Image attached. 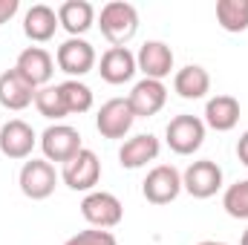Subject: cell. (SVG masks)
<instances>
[{
  "instance_id": "8",
  "label": "cell",
  "mask_w": 248,
  "mask_h": 245,
  "mask_svg": "<svg viewBox=\"0 0 248 245\" xmlns=\"http://www.w3.org/2000/svg\"><path fill=\"white\" fill-rule=\"evenodd\" d=\"M182 190H187L193 199L217 196V190H222V168L211 159L190 162L182 173Z\"/></svg>"
},
{
  "instance_id": "16",
  "label": "cell",
  "mask_w": 248,
  "mask_h": 245,
  "mask_svg": "<svg viewBox=\"0 0 248 245\" xmlns=\"http://www.w3.org/2000/svg\"><path fill=\"white\" fill-rule=\"evenodd\" d=\"M136 72H139L136 55H133L127 46H110V49L101 55V61H98V75H101L107 84H113V87L133 81Z\"/></svg>"
},
{
  "instance_id": "15",
  "label": "cell",
  "mask_w": 248,
  "mask_h": 245,
  "mask_svg": "<svg viewBox=\"0 0 248 245\" xmlns=\"http://www.w3.org/2000/svg\"><path fill=\"white\" fill-rule=\"evenodd\" d=\"M35 92H38V90H35L15 66L0 75V104H3L6 110H12V113L26 110L29 104H35Z\"/></svg>"
},
{
  "instance_id": "2",
  "label": "cell",
  "mask_w": 248,
  "mask_h": 245,
  "mask_svg": "<svg viewBox=\"0 0 248 245\" xmlns=\"http://www.w3.org/2000/svg\"><path fill=\"white\" fill-rule=\"evenodd\" d=\"M81 216L90 222V228L110 231V228L122 225L124 205H122V199L116 193H110V190H90L81 199Z\"/></svg>"
},
{
  "instance_id": "17",
  "label": "cell",
  "mask_w": 248,
  "mask_h": 245,
  "mask_svg": "<svg viewBox=\"0 0 248 245\" xmlns=\"http://www.w3.org/2000/svg\"><path fill=\"white\" fill-rule=\"evenodd\" d=\"M162 153V144L153 133H139L133 138H127L119 150V165L127 168V170H139L144 168L147 162H156Z\"/></svg>"
},
{
  "instance_id": "26",
  "label": "cell",
  "mask_w": 248,
  "mask_h": 245,
  "mask_svg": "<svg viewBox=\"0 0 248 245\" xmlns=\"http://www.w3.org/2000/svg\"><path fill=\"white\" fill-rule=\"evenodd\" d=\"M63 245H119V240L113 237V231H101V228H87L72 234Z\"/></svg>"
},
{
  "instance_id": "6",
  "label": "cell",
  "mask_w": 248,
  "mask_h": 245,
  "mask_svg": "<svg viewBox=\"0 0 248 245\" xmlns=\"http://www.w3.org/2000/svg\"><path fill=\"white\" fill-rule=\"evenodd\" d=\"M55 63H58L61 72H66L69 78L78 81L81 75H87V72L95 69L98 55H95V46L90 41H84V38H66L61 46L55 49Z\"/></svg>"
},
{
  "instance_id": "30",
  "label": "cell",
  "mask_w": 248,
  "mask_h": 245,
  "mask_svg": "<svg viewBox=\"0 0 248 245\" xmlns=\"http://www.w3.org/2000/svg\"><path fill=\"white\" fill-rule=\"evenodd\" d=\"M240 245H248V231H243V240H240Z\"/></svg>"
},
{
  "instance_id": "11",
  "label": "cell",
  "mask_w": 248,
  "mask_h": 245,
  "mask_svg": "<svg viewBox=\"0 0 248 245\" xmlns=\"http://www.w3.org/2000/svg\"><path fill=\"white\" fill-rule=\"evenodd\" d=\"M127 101H130L136 119H150V116H156V113L165 110V104H168V87H165V81L141 78V81L133 84Z\"/></svg>"
},
{
  "instance_id": "3",
  "label": "cell",
  "mask_w": 248,
  "mask_h": 245,
  "mask_svg": "<svg viewBox=\"0 0 248 245\" xmlns=\"http://www.w3.org/2000/svg\"><path fill=\"white\" fill-rule=\"evenodd\" d=\"M205 122L199 116H190V113H182V116H173L168 127H165V141L168 147L176 153V156H193L202 141H205Z\"/></svg>"
},
{
  "instance_id": "10",
  "label": "cell",
  "mask_w": 248,
  "mask_h": 245,
  "mask_svg": "<svg viewBox=\"0 0 248 245\" xmlns=\"http://www.w3.org/2000/svg\"><path fill=\"white\" fill-rule=\"evenodd\" d=\"M136 122V113L130 107L127 98H110L101 104L98 116H95V130L104 138H124L130 133V127Z\"/></svg>"
},
{
  "instance_id": "23",
  "label": "cell",
  "mask_w": 248,
  "mask_h": 245,
  "mask_svg": "<svg viewBox=\"0 0 248 245\" xmlns=\"http://www.w3.org/2000/svg\"><path fill=\"white\" fill-rule=\"evenodd\" d=\"M61 87V95H63V104H66V113L69 116H81V113H90L93 110V90L84 84V81H63L58 84Z\"/></svg>"
},
{
  "instance_id": "27",
  "label": "cell",
  "mask_w": 248,
  "mask_h": 245,
  "mask_svg": "<svg viewBox=\"0 0 248 245\" xmlns=\"http://www.w3.org/2000/svg\"><path fill=\"white\" fill-rule=\"evenodd\" d=\"M17 12H20V0H0V26L9 23Z\"/></svg>"
},
{
  "instance_id": "21",
  "label": "cell",
  "mask_w": 248,
  "mask_h": 245,
  "mask_svg": "<svg viewBox=\"0 0 248 245\" xmlns=\"http://www.w3.org/2000/svg\"><path fill=\"white\" fill-rule=\"evenodd\" d=\"M205 127L217 133H228L240 124V101L234 95H214L205 104Z\"/></svg>"
},
{
  "instance_id": "20",
  "label": "cell",
  "mask_w": 248,
  "mask_h": 245,
  "mask_svg": "<svg viewBox=\"0 0 248 245\" xmlns=\"http://www.w3.org/2000/svg\"><path fill=\"white\" fill-rule=\"evenodd\" d=\"M173 90H176V95L185 98V101H199V98H205V95L211 92V75H208L205 66L187 63L182 69H176V75H173Z\"/></svg>"
},
{
  "instance_id": "25",
  "label": "cell",
  "mask_w": 248,
  "mask_h": 245,
  "mask_svg": "<svg viewBox=\"0 0 248 245\" xmlns=\"http://www.w3.org/2000/svg\"><path fill=\"white\" fill-rule=\"evenodd\" d=\"M222 208L228 216L234 219H248V179L243 182H234L225 187L222 193Z\"/></svg>"
},
{
  "instance_id": "14",
  "label": "cell",
  "mask_w": 248,
  "mask_h": 245,
  "mask_svg": "<svg viewBox=\"0 0 248 245\" xmlns=\"http://www.w3.org/2000/svg\"><path fill=\"white\" fill-rule=\"evenodd\" d=\"M136 66L139 72H144V78L165 81L173 72V49L165 41H144L136 52Z\"/></svg>"
},
{
  "instance_id": "18",
  "label": "cell",
  "mask_w": 248,
  "mask_h": 245,
  "mask_svg": "<svg viewBox=\"0 0 248 245\" xmlns=\"http://www.w3.org/2000/svg\"><path fill=\"white\" fill-rule=\"evenodd\" d=\"M58 12L52 9V6H46V3H35V6H29L26 9V15H23V35L32 41V44H46V41H52L55 38V32H58Z\"/></svg>"
},
{
  "instance_id": "13",
  "label": "cell",
  "mask_w": 248,
  "mask_h": 245,
  "mask_svg": "<svg viewBox=\"0 0 248 245\" xmlns=\"http://www.w3.org/2000/svg\"><path fill=\"white\" fill-rule=\"evenodd\" d=\"M15 69H17L35 90H41V87H49V81H52L55 58H52L44 46H26V49L17 55Z\"/></svg>"
},
{
  "instance_id": "19",
  "label": "cell",
  "mask_w": 248,
  "mask_h": 245,
  "mask_svg": "<svg viewBox=\"0 0 248 245\" xmlns=\"http://www.w3.org/2000/svg\"><path fill=\"white\" fill-rule=\"evenodd\" d=\"M58 23L69 32V38H81L95 23V6L90 0H63L58 6Z\"/></svg>"
},
{
  "instance_id": "1",
  "label": "cell",
  "mask_w": 248,
  "mask_h": 245,
  "mask_svg": "<svg viewBox=\"0 0 248 245\" xmlns=\"http://www.w3.org/2000/svg\"><path fill=\"white\" fill-rule=\"evenodd\" d=\"M98 29H101V35L113 46H124L139 32V12H136V6L127 3V0H110V3H104L101 15H98Z\"/></svg>"
},
{
  "instance_id": "4",
  "label": "cell",
  "mask_w": 248,
  "mask_h": 245,
  "mask_svg": "<svg viewBox=\"0 0 248 245\" xmlns=\"http://www.w3.org/2000/svg\"><path fill=\"white\" fill-rule=\"evenodd\" d=\"M17 184H20V193L32 202L49 199L58 184V170L46 159H29V162H23V168L17 173Z\"/></svg>"
},
{
  "instance_id": "28",
  "label": "cell",
  "mask_w": 248,
  "mask_h": 245,
  "mask_svg": "<svg viewBox=\"0 0 248 245\" xmlns=\"http://www.w3.org/2000/svg\"><path fill=\"white\" fill-rule=\"evenodd\" d=\"M237 159H240V162L248 168V130L240 136V138H237Z\"/></svg>"
},
{
  "instance_id": "7",
  "label": "cell",
  "mask_w": 248,
  "mask_h": 245,
  "mask_svg": "<svg viewBox=\"0 0 248 245\" xmlns=\"http://www.w3.org/2000/svg\"><path fill=\"white\" fill-rule=\"evenodd\" d=\"M61 179L69 190H81V193L95 190V184L101 182V162H98L95 150L84 147L75 159H69L61 168Z\"/></svg>"
},
{
  "instance_id": "9",
  "label": "cell",
  "mask_w": 248,
  "mask_h": 245,
  "mask_svg": "<svg viewBox=\"0 0 248 245\" xmlns=\"http://www.w3.org/2000/svg\"><path fill=\"white\" fill-rule=\"evenodd\" d=\"M141 193H144V199L150 205H170L182 193V173L173 165H156L144 176Z\"/></svg>"
},
{
  "instance_id": "29",
  "label": "cell",
  "mask_w": 248,
  "mask_h": 245,
  "mask_svg": "<svg viewBox=\"0 0 248 245\" xmlns=\"http://www.w3.org/2000/svg\"><path fill=\"white\" fill-rule=\"evenodd\" d=\"M196 245H228V243H219V240H202V243H196Z\"/></svg>"
},
{
  "instance_id": "5",
  "label": "cell",
  "mask_w": 248,
  "mask_h": 245,
  "mask_svg": "<svg viewBox=\"0 0 248 245\" xmlns=\"http://www.w3.org/2000/svg\"><path fill=\"white\" fill-rule=\"evenodd\" d=\"M38 141H41L44 159H46V162H61V165H66L69 159H75V156L84 150L81 133H78L72 124H49V127L41 133Z\"/></svg>"
},
{
  "instance_id": "24",
  "label": "cell",
  "mask_w": 248,
  "mask_h": 245,
  "mask_svg": "<svg viewBox=\"0 0 248 245\" xmlns=\"http://www.w3.org/2000/svg\"><path fill=\"white\" fill-rule=\"evenodd\" d=\"M35 107H38V113L44 116V119H49V122L61 124V119H66L69 113H66V104H63V95H61V87L58 84H49V87H41L38 92H35Z\"/></svg>"
},
{
  "instance_id": "22",
  "label": "cell",
  "mask_w": 248,
  "mask_h": 245,
  "mask_svg": "<svg viewBox=\"0 0 248 245\" xmlns=\"http://www.w3.org/2000/svg\"><path fill=\"white\" fill-rule=\"evenodd\" d=\"M217 23L225 32H246L248 29V0H217Z\"/></svg>"
},
{
  "instance_id": "12",
  "label": "cell",
  "mask_w": 248,
  "mask_h": 245,
  "mask_svg": "<svg viewBox=\"0 0 248 245\" xmlns=\"http://www.w3.org/2000/svg\"><path fill=\"white\" fill-rule=\"evenodd\" d=\"M38 144V136L32 130V124H26L23 119H12L0 127V153L6 159H29L32 150Z\"/></svg>"
}]
</instances>
